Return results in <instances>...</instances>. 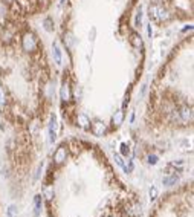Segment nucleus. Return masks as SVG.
Wrapping results in <instances>:
<instances>
[{
    "label": "nucleus",
    "mask_w": 194,
    "mask_h": 217,
    "mask_svg": "<svg viewBox=\"0 0 194 217\" xmlns=\"http://www.w3.org/2000/svg\"><path fill=\"white\" fill-rule=\"evenodd\" d=\"M148 16H150V20H155V21H158V23H164V21H167V20H170V12L164 8V6H160L159 3H153V5H150V8H148Z\"/></svg>",
    "instance_id": "obj_1"
},
{
    "label": "nucleus",
    "mask_w": 194,
    "mask_h": 217,
    "mask_svg": "<svg viewBox=\"0 0 194 217\" xmlns=\"http://www.w3.org/2000/svg\"><path fill=\"white\" fill-rule=\"evenodd\" d=\"M21 49L28 54H34L38 51V40L32 32H25L21 35Z\"/></svg>",
    "instance_id": "obj_2"
},
{
    "label": "nucleus",
    "mask_w": 194,
    "mask_h": 217,
    "mask_svg": "<svg viewBox=\"0 0 194 217\" xmlns=\"http://www.w3.org/2000/svg\"><path fill=\"white\" fill-rule=\"evenodd\" d=\"M60 98H61V101H64V103L71 101L72 90H71V83H69L67 80H64V81L61 83V87H60Z\"/></svg>",
    "instance_id": "obj_3"
},
{
    "label": "nucleus",
    "mask_w": 194,
    "mask_h": 217,
    "mask_svg": "<svg viewBox=\"0 0 194 217\" xmlns=\"http://www.w3.org/2000/svg\"><path fill=\"white\" fill-rule=\"evenodd\" d=\"M90 127H92V133L95 136H103V135H106V132H107L106 124L101 119H95L93 122H90Z\"/></svg>",
    "instance_id": "obj_4"
},
{
    "label": "nucleus",
    "mask_w": 194,
    "mask_h": 217,
    "mask_svg": "<svg viewBox=\"0 0 194 217\" xmlns=\"http://www.w3.org/2000/svg\"><path fill=\"white\" fill-rule=\"evenodd\" d=\"M177 113H179V118H180V122H182V124H187V122H191V121H193V112H191V107L183 106V107H180L179 110H177Z\"/></svg>",
    "instance_id": "obj_5"
},
{
    "label": "nucleus",
    "mask_w": 194,
    "mask_h": 217,
    "mask_svg": "<svg viewBox=\"0 0 194 217\" xmlns=\"http://www.w3.org/2000/svg\"><path fill=\"white\" fill-rule=\"evenodd\" d=\"M66 158H67V148L64 147V145H61L60 148H57V151L53 153V162L55 164H63L66 161Z\"/></svg>",
    "instance_id": "obj_6"
},
{
    "label": "nucleus",
    "mask_w": 194,
    "mask_h": 217,
    "mask_svg": "<svg viewBox=\"0 0 194 217\" xmlns=\"http://www.w3.org/2000/svg\"><path fill=\"white\" fill-rule=\"evenodd\" d=\"M57 116L51 115V119H49V142L53 144L55 139H57Z\"/></svg>",
    "instance_id": "obj_7"
},
{
    "label": "nucleus",
    "mask_w": 194,
    "mask_h": 217,
    "mask_svg": "<svg viewBox=\"0 0 194 217\" xmlns=\"http://www.w3.org/2000/svg\"><path fill=\"white\" fill-rule=\"evenodd\" d=\"M76 126L81 128H89L90 127V118L86 113H78L76 115Z\"/></svg>",
    "instance_id": "obj_8"
},
{
    "label": "nucleus",
    "mask_w": 194,
    "mask_h": 217,
    "mask_svg": "<svg viewBox=\"0 0 194 217\" xmlns=\"http://www.w3.org/2000/svg\"><path fill=\"white\" fill-rule=\"evenodd\" d=\"M52 54H53V61H55V64H61V61H63V54H61V49H60V46H58V43H53L52 44Z\"/></svg>",
    "instance_id": "obj_9"
},
{
    "label": "nucleus",
    "mask_w": 194,
    "mask_h": 217,
    "mask_svg": "<svg viewBox=\"0 0 194 217\" xmlns=\"http://www.w3.org/2000/svg\"><path fill=\"white\" fill-rule=\"evenodd\" d=\"M128 40H130V44H132L133 48H136V49H141V48H142V38H141L139 34H136V32H135V34H132Z\"/></svg>",
    "instance_id": "obj_10"
},
{
    "label": "nucleus",
    "mask_w": 194,
    "mask_h": 217,
    "mask_svg": "<svg viewBox=\"0 0 194 217\" xmlns=\"http://www.w3.org/2000/svg\"><path fill=\"white\" fill-rule=\"evenodd\" d=\"M112 122H113V126L115 127H119L121 124H122L124 122V112L122 110L115 112V115H113V118H112Z\"/></svg>",
    "instance_id": "obj_11"
},
{
    "label": "nucleus",
    "mask_w": 194,
    "mask_h": 217,
    "mask_svg": "<svg viewBox=\"0 0 194 217\" xmlns=\"http://www.w3.org/2000/svg\"><path fill=\"white\" fill-rule=\"evenodd\" d=\"M43 28L46 32H53L55 31V23H53V18L52 17H46L43 20Z\"/></svg>",
    "instance_id": "obj_12"
},
{
    "label": "nucleus",
    "mask_w": 194,
    "mask_h": 217,
    "mask_svg": "<svg viewBox=\"0 0 194 217\" xmlns=\"http://www.w3.org/2000/svg\"><path fill=\"white\" fill-rule=\"evenodd\" d=\"M177 182H179V176H176V174H170V176H165V178L162 179V183L167 185V187L176 185Z\"/></svg>",
    "instance_id": "obj_13"
},
{
    "label": "nucleus",
    "mask_w": 194,
    "mask_h": 217,
    "mask_svg": "<svg viewBox=\"0 0 194 217\" xmlns=\"http://www.w3.org/2000/svg\"><path fill=\"white\" fill-rule=\"evenodd\" d=\"M6 16H8V3H5L3 0H0V23L5 21Z\"/></svg>",
    "instance_id": "obj_14"
},
{
    "label": "nucleus",
    "mask_w": 194,
    "mask_h": 217,
    "mask_svg": "<svg viewBox=\"0 0 194 217\" xmlns=\"http://www.w3.org/2000/svg\"><path fill=\"white\" fill-rule=\"evenodd\" d=\"M141 26H142V9L139 6L136 14H135V28H141Z\"/></svg>",
    "instance_id": "obj_15"
},
{
    "label": "nucleus",
    "mask_w": 194,
    "mask_h": 217,
    "mask_svg": "<svg viewBox=\"0 0 194 217\" xmlns=\"http://www.w3.org/2000/svg\"><path fill=\"white\" fill-rule=\"evenodd\" d=\"M6 106V92L3 89V86L0 84V110H3Z\"/></svg>",
    "instance_id": "obj_16"
},
{
    "label": "nucleus",
    "mask_w": 194,
    "mask_h": 217,
    "mask_svg": "<svg viewBox=\"0 0 194 217\" xmlns=\"http://www.w3.org/2000/svg\"><path fill=\"white\" fill-rule=\"evenodd\" d=\"M35 210H34V216L38 217L40 216V211H41V196H35Z\"/></svg>",
    "instance_id": "obj_17"
},
{
    "label": "nucleus",
    "mask_w": 194,
    "mask_h": 217,
    "mask_svg": "<svg viewBox=\"0 0 194 217\" xmlns=\"http://www.w3.org/2000/svg\"><path fill=\"white\" fill-rule=\"evenodd\" d=\"M113 159H115V162L118 164V165H119V167H125V162H124V159H122V156H121V155H118V153H115V155H113Z\"/></svg>",
    "instance_id": "obj_18"
},
{
    "label": "nucleus",
    "mask_w": 194,
    "mask_h": 217,
    "mask_svg": "<svg viewBox=\"0 0 194 217\" xmlns=\"http://www.w3.org/2000/svg\"><path fill=\"white\" fill-rule=\"evenodd\" d=\"M8 217H17V206L16 205H11L8 208Z\"/></svg>",
    "instance_id": "obj_19"
},
{
    "label": "nucleus",
    "mask_w": 194,
    "mask_h": 217,
    "mask_svg": "<svg viewBox=\"0 0 194 217\" xmlns=\"http://www.w3.org/2000/svg\"><path fill=\"white\" fill-rule=\"evenodd\" d=\"M121 153H122L124 156H127V155H130V147H128V144H121Z\"/></svg>",
    "instance_id": "obj_20"
},
{
    "label": "nucleus",
    "mask_w": 194,
    "mask_h": 217,
    "mask_svg": "<svg viewBox=\"0 0 194 217\" xmlns=\"http://www.w3.org/2000/svg\"><path fill=\"white\" fill-rule=\"evenodd\" d=\"M156 196H158V188H156V187H151V188H150V199L155 200Z\"/></svg>",
    "instance_id": "obj_21"
},
{
    "label": "nucleus",
    "mask_w": 194,
    "mask_h": 217,
    "mask_svg": "<svg viewBox=\"0 0 194 217\" xmlns=\"http://www.w3.org/2000/svg\"><path fill=\"white\" fill-rule=\"evenodd\" d=\"M37 3L40 5V8H48L49 3H51V0H37Z\"/></svg>",
    "instance_id": "obj_22"
},
{
    "label": "nucleus",
    "mask_w": 194,
    "mask_h": 217,
    "mask_svg": "<svg viewBox=\"0 0 194 217\" xmlns=\"http://www.w3.org/2000/svg\"><path fill=\"white\" fill-rule=\"evenodd\" d=\"M148 164H150V165L158 164V156H156V155H150V156H148Z\"/></svg>",
    "instance_id": "obj_23"
},
{
    "label": "nucleus",
    "mask_w": 194,
    "mask_h": 217,
    "mask_svg": "<svg viewBox=\"0 0 194 217\" xmlns=\"http://www.w3.org/2000/svg\"><path fill=\"white\" fill-rule=\"evenodd\" d=\"M147 35H148V38H151V37H153V28H151V23H148V25H147Z\"/></svg>",
    "instance_id": "obj_24"
},
{
    "label": "nucleus",
    "mask_w": 194,
    "mask_h": 217,
    "mask_svg": "<svg viewBox=\"0 0 194 217\" xmlns=\"http://www.w3.org/2000/svg\"><path fill=\"white\" fill-rule=\"evenodd\" d=\"M95 35H96V28H92V32L89 34V38H90V41H95Z\"/></svg>",
    "instance_id": "obj_25"
},
{
    "label": "nucleus",
    "mask_w": 194,
    "mask_h": 217,
    "mask_svg": "<svg viewBox=\"0 0 194 217\" xmlns=\"http://www.w3.org/2000/svg\"><path fill=\"white\" fill-rule=\"evenodd\" d=\"M44 194L48 196V199H52V190H51V188H46V191H44Z\"/></svg>",
    "instance_id": "obj_26"
},
{
    "label": "nucleus",
    "mask_w": 194,
    "mask_h": 217,
    "mask_svg": "<svg viewBox=\"0 0 194 217\" xmlns=\"http://www.w3.org/2000/svg\"><path fill=\"white\" fill-rule=\"evenodd\" d=\"M3 2H5V3H8V5H12L16 0H3Z\"/></svg>",
    "instance_id": "obj_27"
},
{
    "label": "nucleus",
    "mask_w": 194,
    "mask_h": 217,
    "mask_svg": "<svg viewBox=\"0 0 194 217\" xmlns=\"http://www.w3.org/2000/svg\"><path fill=\"white\" fill-rule=\"evenodd\" d=\"M66 3V0H61V5H64Z\"/></svg>",
    "instance_id": "obj_28"
}]
</instances>
